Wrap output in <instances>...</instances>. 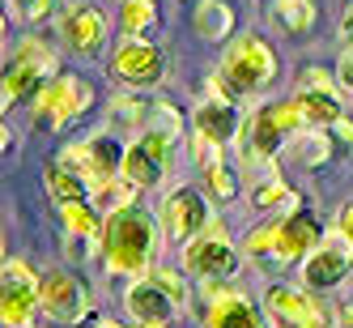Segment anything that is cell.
Returning a JSON list of instances; mask_svg holds the SVG:
<instances>
[{
  "instance_id": "obj_1",
  "label": "cell",
  "mask_w": 353,
  "mask_h": 328,
  "mask_svg": "<svg viewBox=\"0 0 353 328\" xmlns=\"http://www.w3.org/2000/svg\"><path fill=\"white\" fill-rule=\"evenodd\" d=\"M162 218H154L145 205H119L103 218V269L107 277H145V269L154 264L158 247H162Z\"/></svg>"
},
{
  "instance_id": "obj_2",
  "label": "cell",
  "mask_w": 353,
  "mask_h": 328,
  "mask_svg": "<svg viewBox=\"0 0 353 328\" xmlns=\"http://www.w3.org/2000/svg\"><path fill=\"white\" fill-rule=\"evenodd\" d=\"M319 243V226L307 209H290L285 218H272V222H260L256 231L243 239V251L247 256H260L268 264H294L302 256H311Z\"/></svg>"
},
{
  "instance_id": "obj_3",
  "label": "cell",
  "mask_w": 353,
  "mask_h": 328,
  "mask_svg": "<svg viewBox=\"0 0 353 328\" xmlns=\"http://www.w3.org/2000/svg\"><path fill=\"white\" fill-rule=\"evenodd\" d=\"M217 77H221V94L225 98L260 94L276 77V56H272L268 39H260V35H234L230 47H225V56H221Z\"/></svg>"
},
{
  "instance_id": "obj_4",
  "label": "cell",
  "mask_w": 353,
  "mask_h": 328,
  "mask_svg": "<svg viewBox=\"0 0 353 328\" xmlns=\"http://www.w3.org/2000/svg\"><path fill=\"white\" fill-rule=\"evenodd\" d=\"M307 124V115H302V103L298 98H276V103H264L256 115L247 119L243 128V158L251 162H272L281 149L290 145V137Z\"/></svg>"
},
{
  "instance_id": "obj_5",
  "label": "cell",
  "mask_w": 353,
  "mask_h": 328,
  "mask_svg": "<svg viewBox=\"0 0 353 328\" xmlns=\"http://www.w3.org/2000/svg\"><path fill=\"white\" fill-rule=\"evenodd\" d=\"M90 107H94V86L85 77H77V73H56L34 94V128L39 133H64Z\"/></svg>"
},
{
  "instance_id": "obj_6",
  "label": "cell",
  "mask_w": 353,
  "mask_h": 328,
  "mask_svg": "<svg viewBox=\"0 0 353 328\" xmlns=\"http://www.w3.org/2000/svg\"><path fill=\"white\" fill-rule=\"evenodd\" d=\"M239 264H243V256H239L234 239L225 235V226L217 218L196 239L183 243V269L192 277H200V282H221V277H234Z\"/></svg>"
},
{
  "instance_id": "obj_7",
  "label": "cell",
  "mask_w": 353,
  "mask_h": 328,
  "mask_svg": "<svg viewBox=\"0 0 353 328\" xmlns=\"http://www.w3.org/2000/svg\"><path fill=\"white\" fill-rule=\"evenodd\" d=\"M47 77H56V56L47 52V43H39V39H21V43H17V60H13V68H5L0 111L9 115V107H17L21 98L39 94Z\"/></svg>"
},
{
  "instance_id": "obj_8",
  "label": "cell",
  "mask_w": 353,
  "mask_h": 328,
  "mask_svg": "<svg viewBox=\"0 0 353 328\" xmlns=\"http://www.w3.org/2000/svg\"><path fill=\"white\" fill-rule=\"evenodd\" d=\"M107 68H111V77H115L119 86H128V90H149V86L162 81L166 56H162L145 35H123V39L111 47Z\"/></svg>"
},
{
  "instance_id": "obj_9",
  "label": "cell",
  "mask_w": 353,
  "mask_h": 328,
  "mask_svg": "<svg viewBox=\"0 0 353 328\" xmlns=\"http://www.w3.org/2000/svg\"><path fill=\"white\" fill-rule=\"evenodd\" d=\"M123 154H128V145H123V141H115L111 133H94L81 145H64L60 149V162L72 166V171H81L85 180H90V192H94L98 184L123 175Z\"/></svg>"
},
{
  "instance_id": "obj_10",
  "label": "cell",
  "mask_w": 353,
  "mask_h": 328,
  "mask_svg": "<svg viewBox=\"0 0 353 328\" xmlns=\"http://www.w3.org/2000/svg\"><path fill=\"white\" fill-rule=\"evenodd\" d=\"M179 145L174 137H166L162 128H154L149 124L145 137H137L128 145V154H123V180H132L137 188H158L166 180V166H170V149Z\"/></svg>"
},
{
  "instance_id": "obj_11",
  "label": "cell",
  "mask_w": 353,
  "mask_h": 328,
  "mask_svg": "<svg viewBox=\"0 0 353 328\" xmlns=\"http://www.w3.org/2000/svg\"><path fill=\"white\" fill-rule=\"evenodd\" d=\"M158 218H162V231L170 243H188L213 222V209H209L205 188H174V192H166Z\"/></svg>"
},
{
  "instance_id": "obj_12",
  "label": "cell",
  "mask_w": 353,
  "mask_h": 328,
  "mask_svg": "<svg viewBox=\"0 0 353 328\" xmlns=\"http://www.w3.org/2000/svg\"><path fill=\"white\" fill-rule=\"evenodd\" d=\"M200 320L209 328H256V324H264V311H260V302L247 298L243 290H230L221 282H205Z\"/></svg>"
},
{
  "instance_id": "obj_13",
  "label": "cell",
  "mask_w": 353,
  "mask_h": 328,
  "mask_svg": "<svg viewBox=\"0 0 353 328\" xmlns=\"http://www.w3.org/2000/svg\"><path fill=\"white\" fill-rule=\"evenodd\" d=\"M39 298H43V311L60 324H72L90 311V290H85L81 277L68 273V269H47L43 282H39Z\"/></svg>"
},
{
  "instance_id": "obj_14",
  "label": "cell",
  "mask_w": 353,
  "mask_h": 328,
  "mask_svg": "<svg viewBox=\"0 0 353 328\" xmlns=\"http://www.w3.org/2000/svg\"><path fill=\"white\" fill-rule=\"evenodd\" d=\"M349 269H353V243L341 231H332V239L307 256V264H302V282H307L311 290H332V286H341L349 277Z\"/></svg>"
},
{
  "instance_id": "obj_15",
  "label": "cell",
  "mask_w": 353,
  "mask_h": 328,
  "mask_svg": "<svg viewBox=\"0 0 353 328\" xmlns=\"http://www.w3.org/2000/svg\"><path fill=\"white\" fill-rule=\"evenodd\" d=\"M123 311L137 324H149V328H166L174 316H179V302H174L154 277H137V282L123 290Z\"/></svg>"
},
{
  "instance_id": "obj_16",
  "label": "cell",
  "mask_w": 353,
  "mask_h": 328,
  "mask_svg": "<svg viewBox=\"0 0 353 328\" xmlns=\"http://www.w3.org/2000/svg\"><path fill=\"white\" fill-rule=\"evenodd\" d=\"M264 311L276 324H294V328H319L327 320L319 298L311 290H298V286H268L264 290Z\"/></svg>"
},
{
  "instance_id": "obj_17",
  "label": "cell",
  "mask_w": 353,
  "mask_h": 328,
  "mask_svg": "<svg viewBox=\"0 0 353 328\" xmlns=\"http://www.w3.org/2000/svg\"><path fill=\"white\" fill-rule=\"evenodd\" d=\"M107 30H111V26H107V13L94 9V5H77V9H68V13L60 17V35H64V43H68L77 56L103 52Z\"/></svg>"
},
{
  "instance_id": "obj_18",
  "label": "cell",
  "mask_w": 353,
  "mask_h": 328,
  "mask_svg": "<svg viewBox=\"0 0 353 328\" xmlns=\"http://www.w3.org/2000/svg\"><path fill=\"white\" fill-rule=\"evenodd\" d=\"M192 128L209 133V137L221 141V145H230V141H243V115L234 111V103H230L225 94H217V98H209V103L196 107Z\"/></svg>"
},
{
  "instance_id": "obj_19",
  "label": "cell",
  "mask_w": 353,
  "mask_h": 328,
  "mask_svg": "<svg viewBox=\"0 0 353 328\" xmlns=\"http://www.w3.org/2000/svg\"><path fill=\"white\" fill-rule=\"evenodd\" d=\"M234 5L230 0H196L192 9V30L205 39V43H225L234 35Z\"/></svg>"
},
{
  "instance_id": "obj_20",
  "label": "cell",
  "mask_w": 353,
  "mask_h": 328,
  "mask_svg": "<svg viewBox=\"0 0 353 328\" xmlns=\"http://www.w3.org/2000/svg\"><path fill=\"white\" fill-rule=\"evenodd\" d=\"M285 154H290L302 171H315V166H327V162H332V141L319 133V124H302V128L290 137Z\"/></svg>"
},
{
  "instance_id": "obj_21",
  "label": "cell",
  "mask_w": 353,
  "mask_h": 328,
  "mask_svg": "<svg viewBox=\"0 0 353 328\" xmlns=\"http://www.w3.org/2000/svg\"><path fill=\"white\" fill-rule=\"evenodd\" d=\"M39 307H43L39 286H5V294H0V320L9 328H30Z\"/></svg>"
},
{
  "instance_id": "obj_22",
  "label": "cell",
  "mask_w": 353,
  "mask_h": 328,
  "mask_svg": "<svg viewBox=\"0 0 353 328\" xmlns=\"http://www.w3.org/2000/svg\"><path fill=\"white\" fill-rule=\"evenodd\" d=\"M43 184H47V192H52L56 205H68V200H85V196H90V180H85L81 171L64 166L60 158L43 171Z\"/></svg>"
},
{
  "instance_id": "obj_23",
  "label": "cell",
  "mask_w": 353,
  "mask_h": 328,
  "mask_svg": "<svg viewBox=\"0 0 353 328\" xmlns=\"http://www.w3.org/2000/svg\"><path fill=\"white\" fill-rule=\"evenodd\" d=\"M272 21L294 39L311 35L315 30V0H272Z\"/></svg>"
},
{
  "instance_id": "obj_24",
  "label": "cell",
  "mask_w": 353,
  "mask_h": 328,
  "mask_svg": "<svg viewBox=\"0 0 353 328\" xmlns=\"http://www.w3.org/2000/svg\"><path fill=\"white\" fill-rule=\"evenodd\" d=\"M294 98L302 103V115H307V124H319V128H332V124L345 115L341 94H323V90H294Z\"/></svg>"
},
{
  "instance_id": "obj_25",
  "label": "cell",
  "mask_w": 353,
  "mask_h": 328,
  "mask_svg": "<svg viewBox=\"0 0 353 328\" xmlns=\"http://www.w3.org/2000/svg\"><path fill=\"white\" fill-rule=\"evenodd\" d=\"M60 222H64V235H103V209L90 196L60 205Z\"/></svg>"
},
{
  "instance_id": "obj_26",
  "label": "cell",
  "mask_w": 353,
  "mask_h": 328,
  "mask_svg": "<svg viewBox=\"0 0 353 328\" xmlns=\"http://www.w3.org/2000/svg\"><path fill=\"white\" fill-rule=\"evenodd\" d=\"M247 200H251V209H302V200L290 192V184L281 180V175H268Z\"/></svg>"
},
{
  "instance_id": "obj_27",
  "label": "cell",
  "mask_w": 353,
  "mask_h": 328,
  "mask_svg": "<svg viewBox=\"0 0 353 328\" xmlns=\"http://www.w3.org/2000/svg\"><path fill=\"white\" fill-rule=\"evenodd\" d=\"M239 175L225 166V162H217V166H209L205 171V196L213 200V205H234L239 200Z\"/></svg>"
},
{
  "instance_id": "obj_28",
  "label": "cell",
  "mask_w": 353,
  "mask_h": 328,
  "mask_svg": "<svg viewBox=\"0 0 353 328\" xmlns=\"http://www.w3.org/2000/svg\"><path fill=\"white\" fill-rule=\"evenodd\" d=\"M119 26H123V35H149L158 26V5L154 0H123Z\"/></svg>"
},
{
  "instance_id": "obj_29",
  "label": "cell",
  "mask_w": 353,
  "mask_h": 328,
  "mask_svg": "<svg viewBox=\"0 0 353 328\" xmlns=\"http://www.w3.org/2000/svg\"><path fill=\"white\" fill-rule=\"evenodd\" d=\"M192 158H196V166H200V171H209V166L225 162V145H221V141H213L209 133L192 128Z\"/></svg>"
},
{
  "instance_id": "obj_30",
  "label": "cell",
  "mask_w": 353,
  "mask_h": 328,
  "mask_svg": "<svg viewBox=\"0 0 353 328\" xmlns=\"http://www.w3.org/2000/svg\"><path fill=\"white\" fill-rule=\"evenodd\" d=\"M188 277H192L188 269H183V273H174V269H154V282H158L174 302H179V307L188 302Z\"/></svg>"
},
{
  "instance_id": "obj_31",
  "label": "cell",
  "mask_w": 353,
  "mask_h": 328,
  "mask_svg": "<svg viewBox=\"0 0 353 328\" xmlns=\"http://www.w3.org/2000/svg\"><path fill=\"white\" fill-rule=\"evenodd\" d=\"M336 86L341 81H332V73H327V68H302L298 73V81H294V90H323V94H336Z\"/></svg>"
},
{
  "instance_id": "obj_32",
  "label": "cell",
  "mask_w": 353,
  "mask_h": 328,
  "mask_svg": "<svg viewBox=\"0 0 353 328\" xmlns=\"http://www.w3.org/2000/svg\"><path fill=\"white\" fill-rule=\"evenodd\" d=\"M43 277L26 264V260H5V273H0V286H39Z\"/></svg>"
},
{
  "instance_id": "obj_33",
  "label": "cell",
  "mask_w": 353,
  "mask_h": 328,
  "mask_svg": "<svg viewBox=\"0 0 353 328\" xmlns=\"http://www.w3.org/2000/svg\"><path fill=\"white\" fill-rule=\"evenodd\" d=\"M154 128H162L166 137L179 141V137H183V115L174 111L170 103H154Z\"/></svg>"
},
{
  "instance_id": "obj_34",
  "label": "cell",
  "mask_w": 353,
  "mask_h": 328,
  "mask_svg": "<svg viewBox=\"0 0 353 328\" xmlns=\"http://www.w3.org/2000/svg\"><path fill=\"white\" fill-rule=\"evenodd\" d=\"M9 9L17 13V21H43L56 9V0H9Z\"/></svg>"
},
{
  "instance_id": "obj_35",
  "label": "cell",
  "mask_w": 353,
  "mask_h": 328,
  "mask_svg": "<svg viewBox=\"0 0 353 328\" xmlns=\"http://www.w3.org/2000/svg\"><path fill=\"white\" fill-rule=\"evenodd\" d=\"M336 81H341V90L345 94H353V43L341 52V64H336Z\"/></svg>"
},
{
  "instance_id": "obj_36",
  "label": "cell",
  "mask_w": 353,
  "mask_h": 328,
  "mask_svg": "<svg viewBox=\"0 0 353 328\" xmlns=\"http://www.w3.org/2000/svg\"><path fill=\"white\" fill-rule=\"evenodd\" d=\"M123 119H128V124H141L145 119V103H137V98H115V103H111Z\"/></svg>"
},
{
  "instance_id": "obj_37",
  "label": "cell",
  "mask_w": 353,
  "mask_h": 328,
  "mask_svg": "<svg viewBox=\"0 0 353 328\" xmlns=\"http://www.w3.org/2000/svg\"><path fill=\"white\" fill-rule=\"evenodd\" d=\"M332 231H341V235L353 243V200H345V205L336 209V226H332Z\"/></svg>"
},
{
  "instance_id": "obj_38",
  "label": "cell",
  "mask_w": 353,
  "mask_h": 328,
  "mask_svg": "<svg viewBox=\"0 0 353 328\" xmlns=\"http://www.w3.org/2000/svg\"><path fill=\"white\" fill-rule=\"evenodd\" d=\"M332 133H336L341 141H349V145H353V115H341V119L332 124Z\"/></svg>"
},
{
  "instance_id": "obj_39",
  "label": "cell",
  "mask_w": 353,
  "mask_h": 328,
  "mask_svg": "<svg viewBox=\"0 0 353 328\" xmlns=\"http://www.w3.org/2000/svg\"><path fill=\"white\" fill-rule=\"evenodd\" d=\"M341 39L345 43H353V5L345 9V17H341Z\"/></svg>"
},
{
  "instance_id": "obj_40",
  "label": "cell",
  "mask_w": 353,
  "mask_h": 328,
  "mask_svg": "<svg viewBox=\"0 0 353 328\" xmlns=\"http://www.w3.org/2000/svg\"><path fill=\"white\" fill-rule=\"evenodd\" d=\"M336 324H353V298L336 307Z\"/></svg>"
}]
</instances>
